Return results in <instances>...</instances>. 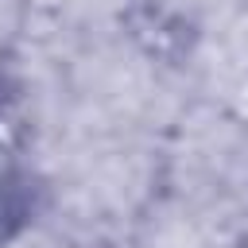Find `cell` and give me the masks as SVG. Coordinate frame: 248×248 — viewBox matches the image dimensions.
<instances>
[{
    "label": "cell",
    "instance_id": "6da1fadb",
    "mask_svg": "<svg viewBox=\"0 0 248 248\" xmlns=\"http://www.w3.org/2000/svg\"><path fill=\"white\" fill-rule=\"evenodd\" d=\"M35 213V186L27 174L0 178V244H8Z\"/></svg>",
    "mask_w": 248,
    "mask_h": 248
}]
</instances>
